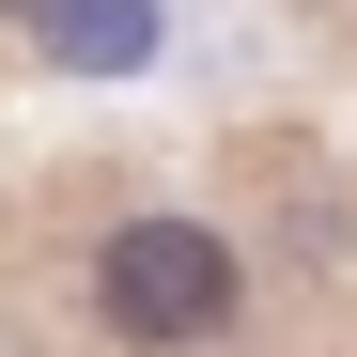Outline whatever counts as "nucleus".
Instances as JSON below:
<instances>
[{
  "label": "nucleus",
  "instance_id": "f257e3e1",
  "mask_svg": "<svg viewBox=\"0 0 357 357\" xmlns=\"http://www.w3.org/2000/svg\"><path fill=\"white\" fill-rule=\"evenodd\" d=\"M93 311L125 326V342H218L233 326V249L202 218H125L93 249Z\"/></svg>",
  "mask_w": 357,
  "mask_h": 357
},
{
  "label": "nucleus",
  "instance_id": "f03ea898",
  "mask_svg": "<svg viewBox=\"0 0 357 357\" xmlns=\"http://www.w3.org/2000/svg\"><path fill=\"white\" fill-rule=\"evenodd\" d=\"M31 47L63 78H140V47H155V0H31Z\"/></svg>",
  "mask_w": 357,
  "mask_h": 357
}]
</instances>
